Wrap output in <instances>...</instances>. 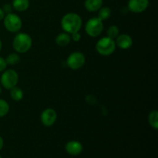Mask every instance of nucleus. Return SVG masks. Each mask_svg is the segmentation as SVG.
<instances>
[{
  "instance_id": "nucleus-10",
  "label": "nucleus",
  "mask_w": 158,
  "mask_h": 158,
  "mask_svg": "<svg viewBox=\"0 0 158 158\" xmlns=\"http://www.w3.org/2000/svg\"><path fill=\"white\" fill-rule=\"evenodd\" d=\"M116 46L122 49H128L133 46V39L128 34H119L115 40Z\"/></svg>"
},
{
  "instance_id": "nucleus-15",
  "label": "nucleus",
  "mask_w": 158,
  "mask_h": 158,
  "mask_svg": "<svg viewBox=\"0 0 158 158\" xmlns=\"http://www.w3.org/2000/svg\"><path fill=\"white\" fill-rule=\"evenodd\" d=\"M10 90V97L14 101H20V100H23V97H24V93H23V89L20 87H18L17 86H14L13 88H12Z\"/></svg>"
},
{
  "instance_id": "nucleus-8",
  "label": "nucleus",
  "mask_w": 158,
  "mask_h": 158,
  "mask_svg": "<svg viewBox=\"0 0 158 158\" xmlns=\"http://www.w3.org/2000/svg\"><path fill=\"white\" fill-rule=\"evenodd\" d=\"M41 122L44 126L51 127L56 123L57 119V114L52 108H46L42 112L40 116Z\"/></svg>"
},
{
  "instance_id": "nucleus-26",
  "label": "nucleus",
  "mask_w": 158,
  "mask_h": 158,
  "mask_svg": "<svg viewBox=\"0 0 158 158\" xmlns=\"http://www.w3.org/2000/svg\"><path fill=\"white\" fill-rule=\"evenodd\" d=\"M2 42L1 39H0V52L2 50Z\"/></svg>"
},
{
  "instance_id": "nucleus-28",
  "label": "nucleus",
  "mask_w": 158,
  "mask_h": 158,
  "mask_svg": "<svg viewBox=\"0 0 158 158\" xmlns=\"http://www.w3.org/2000/svg\"><path fill=\"white\" fill-rule=\"evenodd\" d=\"M0 158H2V157H1V156H0Z\"/></svg>"
},
{
  "instance_id": "nucleus-25",
  "label": "nucleus",
  "mask_w": 158,
  "mask_h": 158,
  "mask_svg": "<svg viewBox=\"0 0 158 158\" xmlns=\"http://www.w3.org/2000/svg\"><path fill=\"white\" fill-rule=\"evenodd\" d=\"M3 146H4V140H3L2 137L0 136V151H1L2 149Z\"/></svg>"
},
{
  "instance_id": "nucleus-24",
  "label": "nucleus",
  "mask_w": 158,
  "mask_h": 158,
  "mask_svg": "<svg viewBox=\"0 0 158 158\" xmlns=\"http://www.w3.org/2000/svg\"><path fill=\"white\" fill-rule=\"evenodd\" d=\"M5 15H6V14H5L4 12H3L2 9V8H0V21L4 19Z\"/></svg>"
},
{
  "instance_id": "nucleus-9",
  "label": "nucleus",
  "mask_w": 158,
  "mask_h": 158,
  "mask_svg": "<svg viewBox=\"0 0 158 158\" xmlns=\"http://www.w3.org/2000/svg\"><path fill=\"white\" fill-rule=\"evenodd\" d=\"M149 0H129L128 9L134 13H141L148 9Z\"/></svg>"
},
{
  "instance_id": "nucleus-23",
  "label": "nucleus",
  "mask_w": 158,
  "mask_h": 158,
  "mask_svg": "<svg viewBox=\"0 0 158 158\" xmlns=\"http://www.w3.org/2000/svg\"><path fill=\"white\" fill-rule=\"evenodd\" d=\"M71 40H73V42H79L81 39V35L79 32H74V33L71 34Z\"/></svg>"
},
{
  "instance_id": "nucleus-3",
  "label": "nucleus",
  "mask_w": 158,
  "mask_h": 158,
  "mask_svg": "<svg viewBox=\"0 0 158 158\" xmlns=\"http://www.w3.org/2000/svg\"><path fill=\"white\" fill-rule=\"evenodd\" d=\"M116 43L115 40L109 37H103L97 41L96 44V50L100 56H108L111 55L115 51Z\"/></svg>"
},
{
  "instance_id": "nucleus-12",
  "label": "nucleus",
  "mask_w": 158,
  "mask_h": 158,
  "mask_svg": "<svg viewBox=\"0 0 158 158\" xmlns=\"http://www.w3.org/2000/svg\"><path fill=\"white\" fill-rule=\"evenodd\" d=\"M103 0H86L84 6L89 12H95L103 6Z\"/></svg>"
},
{
  "instance_id": "nucleus-20",
  "label": "nucleus",
  "mask_w": 158,
  "mask_h": 158,
  "mask_svg": "<svg viewBox=\"0 0 158 158\" xmlns=\"http://www.w3.org/2000/svg\"><path fill=\"white\" fill-rule=\"evenodd\" d=\"M9 109L10 107L9 103L6 100L0 99V118L7 115L9 112Z\"/></svg>"
},
{
  "instance_id": "nucleus-5",
  "label": "nucleus",
  "mask_w": 158,
  "mask_h": 158,
  "mask_svg": "<svg viewBox=\"0 0 158 158\" xmlns=\"http://www.w3.org/2000/svg\"><path fill=\"white\" fill-rule=\"evenodd\" d=\"M4 26L7 31L10 32H17L23 26V21L18 15L15 13L6 14L4 19Z\"/></svg>"
},
{
  "instance_id": "nucleus-17",
  "label": "nucleus",
  "mask_w": 158,
  "mask_h": 158,
  "mask_svg": "<svg viewBox=\"0 0 158 158\" xmlns=\"http://www.w3.org/2000/svg\"><path fill=\"white\" fill-rule=\"evenodd\" d=\"M111 15V9L107 6H102L100 9L98 10V18L100 19L101 21H104V20L108 19Z\"/></svg>"
},
{
  "instance_id": "nucleus-18",
  "label": "nucleus",
  "mask_w": 158,
  "mask_h": 158,
  "mask_svg": "<svg viewBox=\"0 0 158 158\" xmlns=\"http://www.w3.org/2000/svg\"><path fill=\"white\" fill-rule=\"evenodd\" d=\"M119 34H120V29L115 25L110 26L106 30V36L113 40H115Z\"/></svg>"
},
{
  "instance_id": "nucleus-14",
  "label": "nucleus",
  "mask_w": 158,
  "mask_h": 158,
  "mask_svg": "<svg viewBox=\"0 0 158 158\" xmlns=\"http://www.w3.org/2000/svg\"><path fill=\"white\" fill-rule=\"evenodd\" d=\"M71 41V36L69 34L66 32H62V33L58 34L56 37V43L60 47H65Z\"/></svg>"
},
{
  "instance_id": "nucleus-16",
  "label": "nucleus",
  "mask_w": 158,
  "mask_h": 158,
  "mask_svg": "<svg viewBox=\"0 0 158 158\" xmlns=\"http://www.w3.org/2000/svg\"><path fill=\"white\" fill-rule=\"evenodd\" d=\"M148 123L150 126L154 129H158V112L157 110H152L148 115Z\"/></svg>"
},
{
  "instance_id": "nucleus-22",
  "label": "nucleus",
  "mask_w": 158,
  "mask_h": 158,
  "mask_svg": "<svg viewBox=\"0 0 158 158\" xmlns=\"http://www.w3.org/2000/svg\"><path fill=\"white\" fill-rule=\"evenodd\" d=\"M7 63H6V59L2 58V57L0 56V73L3 72L4 70H6V67H7Z\"/></svg>"
},
{
  "instance_id": "nucleus-2",
  "label": "nucleus",
  "mask_w": 158,
  "mask_h": 158,
  "mask_svg": "<svg viewBox=\"0 0 158 158\" xmlns=\"http://www.w3.org/2000/svg\"><path fill=\"white\" fill-rule=\"evenodd\" d=\"M32 40L30 35L26 32L18 33L13 39L12 47L18 53H25L32 47Z\"/></svg>"
},
{
  "instance_id": "nucleus-21",
  "label": "nucleus",
  "mask_w": 158,
  "mask_h": 158,
  "mask_svg": "<svg viewBox=\"0 0 158 158\" xmlns=\"http://www.w3.org/2000/svg\"><path fill=\"white\" fill-rule=\"evenodd\" d=\"M2 9L3 12H4L5 14H9V13H11V12H12V9H13V8H12V5L5 4V5H3V6Z\"/></svg>"
},
{
  "instance_id": "nucleus-1",
  "label": "nucleus",
  "mask_w": 158,
  "mask_h": 158,
  "mask_svg": "<svg viewBox=\"0 0 158 158\" xmlns=\"http://www.w3.org/2000/svg\"><path fill=\"white\" fill-rule=\"evenodd\" d=\"M83 25L81 17L75 12H69L63 16L61 19V27L65 32L71 34L80 30Z\"/></svg>"
},
{
  "instance_id": "nucleus-11",
  "label": "nucleus",
  "mask_w": 158,
  "mask_h": 158,
  "mask_svg": "<svg viewBox=\"0 0 158 158\" xmlns=\"http://www.w3.org/2000/svg\"><path fill=\"white\" fill-rule=\"evenodd\" d=\"M83 145L77 140H70L67 142L65 146V150L69 154L72 156H77L83 151Z\"/></svg>"
},
{
  "instance_id": "nucleus-27",
  "label": "nucleus",
  "mask_w": 158,
  "mask_h": 158,
  "mask_svg": "<svg viewBox=\"0 0 158 158\" xmlns=\"http://www.w3.org/2000/svg\"><path fill=\"white\" fill-rule=\"evenodd\" d=\"M2 94V87H1V86H0V94Z\"/></svg>"
},
{
  "instance_id": "nucleus-7",
  "label": "nucleus",
  "mask_w": 158,
  "mask_h": 158,
  "mask_svg": "<svg viewBox=\"0 0 158 158\" xmlns=\"http://www.w3.org/2000/svg\"><path fill=\"white\" fill-rule=\"evenodd\" d=\"M86 63V57L82 52H73L70 53L66 60V64L69 69L77 70L83 67Z\"/></svg>"
},
{
  "instance_id": "nucleus-6",
  "label": "nucleus",
  "mask_w": 158,
  "mask_h": 158,
  "mask_svg": "<svg viewBox=\"0 0 158 158\" xmlns=\"http://www.w3.org/2000/svg\"><path fill=\"white\" fill-rule=\"evenodd\" d=\"M103 21H101L98 17L89 19L85 25V31L86 34L94 38L99 36L103 32Z\"/></svg>"
},
{
  "instance_id": "nucleus-19",
  "label": "nucleus",
  "mask_w": 158,
  "mask_h": 158,
  "mask_svg": "<svg viewBox=\"0 0 158 158\" xmlns=\"http://www.w3.org/2000/svg\"><path fill=\"white\" fill-rule=\"evenodd\" d=\"M6 61L7 65H10V66H14V65L18 64L20 62V56L19 54L17 53H11L6 57Z\"/></svg>"
},
{
  "instance_id": "nucleus-13",
  "label": "nucleus",
  "mask_w": 158,
  "mask_h": 158,
  "mask_svg": "<svg viewBox=\"0 0 158 158\" xmlns=\"http://www.w3.org/2000/svg\"><path fill=\"white\" fill-rule=\"evenodd\" d=\"M12 6L17 12H25L29 7V0H12Z\"/></svg>"
},
{
  "instance_id": "nucleus-4",
  "label": "nucleus",
  "mask_w": 158,
  "mask_h": 158,
  "mask_svg": "<svg viewBox=\"0 0 158 158\" xmlns=\"http://www.w3.org/2000/svg\"><path fill=\"white\" fill-rule=\"evenodd\" d=\"M1 85L6 89H11L17 86L19 82L18 73L15 69H9L3 71L0 79Z\"/></svg>"
}]
</instances>
